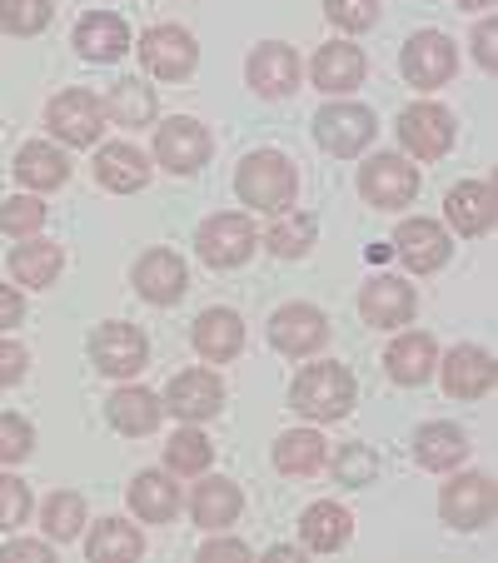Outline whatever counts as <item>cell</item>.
Here are the masks:
<instances>
[{
    "instance_id": "22",
    "label": "cell",
    "mask_w": 498,
    "mask_h": 563,
    "mask_svg": "<svg viewBox=\"0 0 498 563\" xmlns=\"http://www.w3.org/2000/svg\"><path fill=\"white\" fill-rule=\"evenodd\" d=\"M444 214H449V224H454V234H464V240L488 234V230H494V185H488V180L454 185V190H449Z\"/></svg>"
},
{
    "instance_id": "46",
    "label": "cell",
    "mask_w": 498,
    "mask_h": 563,
    "mask_svg": "<svg viewBox=\"0 0 498 563\" xmlns=\"http://www.w3.org/2000/svg\"><path fill=\"white\" fill-rule=\"evenodd\" d=\"M0 559H5V563H15V559L51 563V559H55V549H51L45 539H15V543H5V549H0Z\"/></svg>"
},
{
    "instance_id": "30",
    "label": "cell",
    "mask_w": 498,
    "mask_h": 563,
    "mask_svg": "<svg viewBox=\"0 0 498 563\" xmlns=\"http://www.w3.org/2000/svg\"><path fill=\"white\" fill-rule=\"evenodd\" d=\"M299 533H305V549L340 553L354 533V519H350V509H340V504H309L305 519H299Z\"/></svg>"
},
{
    "instance_id": "10",
    "label": "cell",
    "mask_w": 498,
    "mask_h": 563,
    "mask_svg": "<svg viewBox=\"0 0 498 563\" xmlns=\"http://www.w3.org/2000/svg\"><path fill=\"white\" fill-rule=\"evenodd\" d=\"M399 70H403V80H409V86L434 90V86H444L449 75L458 70V51H454V41H449V35L419 31V35H409V45H403Z\"/></svg>"
},
{
    "instance_id": "34",
    "label": "cell",
    "mask_w": 498,
    "mask_h": 563,
    "mask_svg": "<svg viewBox=\"0 0 498 563\" xmlns=\"http://www.w3.org/2000/svg\"><path fill=\"white\" fill-rule=\"evenodd\" d=\"M86 553L96 563H130L145 553V539H140V529L125 519H100L86 539Z\"/></svg>"
},
{
    "instance_id": "13",
    "label": "cell",
    "mask_w": 498,
    "mask_h": 563,
    "mask_svg": "<svg viewBox=\"0 0 498 563\" xmlns=\"http://www.w3.org/2000/svg\"><path fill=\"white\" fill-rule=\"evenodd\" d=\"M224 405V384L220 374L210 369H185L170 379V389H165V409H170L175 419H185V424H200V419H214Z\"/></svg>"
},
{
    "instance_id": "12",
    "label": "cell",
    "mask_w": 498,
    "mask_h": 563,
    "mask_svg": "<svg viewBox=\"0 0 498 563\" xmlns=\"http://www.w3.org/2000/svg\"><path fill=\"white\" fill-rule=\"evenodd\" d=\"M439 514L454 529H484L494 519V478L488 474H458L439 494Z\"/></svg>"
},
{
    "instance_id": "6",
    "label": "cell",
    "mask_w": 498,
    "mask_h": 563,
    "mask_svg": "<svg viewBox=\"0 0 498 563\" xmlns=\"http://www.w3.org/2000/svg\"><path fill=\"white\" fill-rule=\"evenodd\" d=\"M359 195L374 210H403L419 195V170L403 155H369L359 165Z\"/></svg>"
},
{
    "instance_id": "7",
    "label": "cell",
    "mask_w": 498,
    "mask_h": 563,
    "mask_svg": "<svg viewBox=\"0 0 498 563\" xmlns=\"http://www.w3.org/2000/svg\"><path fill=\"white\" fill-rule=\"evenodd\" d=\"M45 125L70 150L96 145L100 130H106V106H100V96H90V90H60V96H51V106H45Z\"/></svg>"
},
{
    "instance_id": "43",
    "label": "cell",
    "mask_w": 498,
    "mask_h": 563,
    "mask_svg": "<svg viewBox=\"0 0 498 563\" xmlns=\"http://www.w3.org/2000/svg\"><path fill=\"white\" fill-rule=\"evenodd\" d=\"M35 449V429L21 415H0V464H21Z\"/></svg>"
},
{
    "instance_id": "3",
    "label": "cell",
    "mask_w": 498,
    "mask_h": 563,
    "mask_svg": "<svg viewBox=\"0 0 498 563\" xmlns=\"http://www.w3.org/2000/svg\"><path fill=\"white\" fill-rule=\"evenodd\" d=\"M259 234L255 224H250V214H210V220L200 224V234H195V250H200V260L210 269H240L244 260L255 255Z\"/></svg>"
},
{
    "instance_id": "50",
    "label": "cell",
    "mask_w": 498,
    "mask_h": 563,
    "mask_svg": "<svg viewBox=\"0 0 498 563\" xmlns=\"http://www.w3.org/2000/svg\"><path fill=\"white\" fill-rule=\"evenodd\" d=\"M458 5H464V11H488L494 0H458Z\"/></svg>"
},
{
    "instance_id": "19",
    "label": "cell",
    "mask_w": 498,
    "mask_h": 563,
    "mask_svg": "<svg viewBox=\"0 0 498 563\" xmlns=\"http://www.w3.org/2000/svg\"><path fill=\"white\" fill-rule=\"evenodd\" d=\"M190 275H185V260L175 250H150V255L135 260V289L150 299V305H175L185 295Z\"/></svg>"
},
{
    "instance_id": "5",
    "label": "cell",
    "mask_w": 498,
    "mask_h": 563,
    "mask_svg": "<svg viewBox=\"0 0 498 563\" xmlns=\"http://www.w3.org/2000/svg\"><path fill=\"white\" fill-rule=\"evenodd\" d=\"M454 115H449L444 106H434V100H419V106H409L399 115V145L409 150L413 159H444L449 150H454Z\"/></svg>"
},
{
    "instance_id": "28",
    "label": "cell",
    "mask_w": 498,
    "mask_h": 563,
    "mask_svg": "<svg viewBox=\"0 0 498 563\" xmlns=\"http://www.w3.org/2000/svg\"><path fill=\"white\" fill-rule=\"evenodd\" d=\"M195 350L204 360H234L244 350V319L234 309H204L195 319Z\"/></svg>"
},
{
    "instance_id": "48",
    "label": "cell",
    "mask_w": 498,
    "mask_h": 563,
    "mask_svg": "<svg viewBox=\"0 0 498 563\" xmlns=\"http://www.w3.org/2000/svg\"><path fill=\"white\" fill-rule=\"evenodd\" d=\"M200 559L210 563V559H250V543H240V539H214V543H204L200 549Z\"/></svg>"
},
{
    "instance_id": "33",
    "label": "cell",
    "mask_w": 498,
    "mask_h": 563,
    "mask_svg": "<svg viewBox=\"0 0 498 563\" xmlns=\"http://www.w3.org/2000/svg\"><path fill=\"white\" fill-rule=\"evenodd\" d=\"M159 415H165V399L150 389L125 384L120 394H110V424H115L120 434H150V429L159 424Z\"/></svg>"
},
{
    "instance_id": "27",
    "label": "cell",
    "mask_w": 498,
    "mask_h": 563,
    "mask_svg": "<svg viewBox=\"0 0 498 563\" xmlns=\"http://www.w3.org/2000/svg\"><path fill=\"white\" fill-rule=\"evenodd\" d=\"M65 269V250L55 240H25V245L11 250V275L15 285H31V289H51L55 275Z\"/></svg>"
},
{
    "instance_id": "26",
    "label": "cell",
    "mask_w": 498,
    "mask_h": 563,
    "mask_svg": "<svg viewBox=\"0 0 498 563\" xmlns=\"http://www.w3.org/2000/svg\"><path fill=\"white\" fill-rule=\"evenodd\" d=\"M100 106H106V115L115 120V125H125V130H150V125H155V115H159L155 90H150L145 80H135V75L115 80V86H110V96L100 100Z\"/></svg>"
},
{
    "instance_id": "9",
    "label": "cell",
    "mask_w": 498,
    "mask_h": 563,
    "mask_svg": "<svg viewBox=\"0 0 498 563\" xmlns=\"http://www.w3.org/2000/svg\"><path fill=\"white\" fill-rule=\"evenodd\" d=\"M140 65H145L155 80H185V75L200 65V45H195L190 31L180 25H155L140 41Z\"/></svg>"
},
{
    "instance_id": "23",
    "label": "cell",
    "mask_w": 498,
    "mask_h": 563,
    "mask_svg": "<svg viewBox=\"0 0 498 563\" xmlns=\"http://www.w3.org/2000/svg\"><path fill=\"white\" fill-rule=\"evenodd\" d=\"M75 51L86 55V60H96V65L120 60V55L130 51V25L110 11H90L86 21L75 25Z\"/></svg>"
},
{
    "instance_id": "32",
    "label": "cell",
    "mask_w": 498,
    "mask_h": 563,
    "mask_svg": "<svg viewBox=\"0 0 498 563\" xmlns=\"http://www.w3.org/2000/svg\"><path fill=\"white\" fill-rule=\"evenodd\" d=\"M413 459L424 468H458L468 459V434L458 424H424L413 434Z\"/></svg>"
},
{
    "instance_id": "24",
    "label": "cell",
    "mask_w": 498,
    "mask_h": 563,
    "mask_svg": "<svg viewBox=\"0 0 498 563\" xmlns=\"http://www.w3.org/2000/svg\"><path fill=\"white\" fill-rule=\"evenodd\" d=\"M384 369H389L394 384H424L439 369V344L429 334H399L384 354Z\"/></svg>"
},
{
    "instance_id": "49",
    "label": "cell",
    "mask_w": 498,
    "mask_h": 563,
    "mask_svg": "<svg viewBox=\"0 0 498 563\" xmlns=\"http://www.w3.org/2000/svg\"><path fill=\"white\" fill-rule=\"evenodd\" d=\"M474 55H478V65L484 70H494V21H478V31H474Z\"/></svg>"
},
{
    "instance_id": "36",
    "label": "cell",
    "mask_w": 498,
    "mask_h": 563,
    "mask_svg": "<svg viewBox=\"0 0 498 563\" xmlns=\"http://www.w3.org/2000/svg\"><path fill=\"white\" fill-rule=\"evenodd\" d=\"M210 459H214V444L200 434V429H190V424H185L180 434L165 444V464H170V474H180V478L204 474V468H210Z\"/></svg>"
},
{
    "instance_id": "15",
    "label": "cell",
    "mask_w": 498,
    "mask_h": 563,
    "mask_svg": "<svg viewBox=\"0 0 498 563\" xmlns=\"http://www.w3.org/2000/svg\"><path fill=\"white\" fill-rule=\"evenodd\" d=\"M244 75H250L255 96H265V100H285V96H295V86H299V55L289 51V45H279V41L255 45V55H250Z\"/></svg>"
},
{
    "instance_id": "45",
    "label": "cell",
    "mask_w": 498,
    "mask_h": 563,
    "mask_svg": "<svg viewBox=\"0 0 498 563\" xmlns=\"http://www.w3.org/2000/svg\"><path fill=\"white\" fill-rule=\"evenodd\" d=\"M25 364H31V354H25L21 344H15V340H0V389L21 379Z\"/></svg>"
},
{
    "instance_id": "40",
    "label": "cell",
    "mask_w": 498,
    "mask_h": 563,
    "mask_svg": "<svg viewBox=\"0 0 498 563\" xmlns=\"http://www.w3.org/2000/svg\"><path fill=\"white\" fill-rule=\"evenodd\" d=\"M41 224H45V205L35 195H15V200L0 205V230L15 234V240H31Z\"/></svg>"
},
{
    "instance_id": "25",
    "label": "cell",
    "mask_w": 498,
    "mask_h": 563,
    "mask_svg": "<svg viewBox=\"0 0 498 563\" xmlns=\"http://www.w3.org/2000/svg\"><path fill=\"white\" fill-rule=\"evenodd\" d=\"M240 509H244L240 484H230V478H200L190 494V514L200 529H230L240 519Z\"/></svg>"
},
{
    "instance_id": "18",
    "label": "cell",
    "mask_w": 498,
    "mask_h": 563,
    "mask_svg": "<svg viewBox=\"0 0 498 563\" xmlns=\"http://www.w3.org/2000/svg\"><path fill=\"white\" fill-rule=\"evenodd\" d=\"M444 389L454 399H484L494 389V354L478 350V344H458V350L444 354Z\"/></svg>"
},
{
    "instance_id": "44",
    "label": "cell",
    "mask_w": 498,
    "mask_h": 563,
    "mask_svg": "<svg viewBox=\"0 0 498 563\" xmlns=\"http://www.w3.org/2000/svg\"><path fill=\"white\" fill-rule=\"evenodd\" d=\"M374 454L364 444H344L340 454H334V474H340V484H374Z\"/></svg>"
},
{
    "instance_id": "17",
    "label": "cell",
    "mask_w": 498,
    "mask_h": 563,
    "mask_svg": "<svg viewBox=\"0 0 498 563\" xmlns=\"http://www.w3.org/2000/svg\"><path fill=\"white\" fill-rule=\"evenodd\" d=\"M359 314H364V324H374V330H399V324L413 319V289L394 275L369 279V285L359 289Z\"/></svg>"
},
{
    "instance_id": "4",
    "label": "cell",
    "mask_w": 498,
    "mask_h": 563,
    "mask_svg": "<svg viewBox=\"0 0 498 563\" xmlns=\"http://www.w3.org/2000/svg\"><path fill=\"white\" fill-rule=\"evenodd\" d=\"M374 135H379V120H374L369 106H350V100H340V106H324L314 115V140L334 159L359 155V150L369 145Z\"/></svg>"
},
{
    "instance_id": "35",
    "label": "cell",
    "mask_w": 498,
    "mask_h": 563,
    "mask_svg": "<svg viewBox=\"0 0 498 563\" xmlns=\"http://www.w3.org/2000/svg\"><path fill=\"white\" fill-rule=\"evenodd\" d=\"M319 464H324V439H319L314 429H289V434H279V444H275L279 474L305 478V474H314Z\"/></svg>"
},
{
    "instance_id": "2",
    "label": "cell",
    "mask_w": 498,
    "mask_h": 563,
    "mask_svg": "<svg viewBox=\"0 0 498 563\" xmlns=\"http://www.w3.org/2000/svg\"><path fill=\"white\" fill-rule=\"evenodd\" d=\"M354 374L344 369V364L324 360V364H309V369L295 374V384H289V405L299 409L305 419H319V424H334V419H344L354 409Z\"/></svg>"
},
{
    "instance_id": "31",
    "label": "cell",
    "mask_w": 498,
    "mask_h": 563,
    "mask_svg": "<svg viewBox=\"0 0 498 563\" xmlns=\"http://www.w3.org/2000/svg\"><path fill=\"white\" fill-rule=\"evenodd\" d=\"M15 180L25 185V190H55V185L70 180V159L60 155L55 145H41V140H31V145L15 155Z\"/></svg>"
},
{
    "instance_id": "47",
    "label": "cell",
    "mask_w": 498,
    "mask_h": 563,
    "mask_svg": "<svg viewBox=\"0 0 498 563\" xmlns=\"http://www.w3.org/2000/svg\"><path fill=\"white\" fill-rule=\"evenodd\" d=\"M25 319V299L15 285H0V330H15Z\"/></svg>"
},
{
    "instance_id": "20",
    "label": "cell",
    "mask_w": 498,
    "mask_h": 563,
    "mask_svg": "<svg viewBox=\"0 0 498 563\" xmlns=\"http://www.w3.org/2000/svg\"><path fill=\"white\" fill-rule=\"evenodd\" d=\"M364 51L350 41H329L319 45L314 65H309V75H314V90H329V96H344V90H354L364 80Z\"/></svg>"
},
{
    "instance_id": "37",
    "label": "cell",
    "mask_w": 498,
    "mask_h": 563,
    "mask_svg": "<svg viewBox=\"0 0 498 563\" xmlns=\"http://www.w3.org/2000/svg\"><path fill=\"white\" fill-rule=\"evenodd\" d=\"M80 529H86V499L70 489L51 494L45 499V533H51V543H70Z\"/></svg>"
},
{
    "instance_id": "16",
    "label": "cell",
    "mask_w": 498,
    "mask_h": 563,
    "mask_svg": "<svg viewBox=\"0 0 498 563\" xmlns=\"http://www.w3.org/2000/svg\"><path fill=\"white\" fill-rule=\"evenodd\" d=\"M324 340H329V324H324V314L309 305H285V309H275V319H269V344H275L279 354H289V360L319 350Z\"/></svg>"
},
{
    "instance_id": "1",
    "label": "cell",
    "mask_w": 498,
    "mask_h": 563,
    "mask_svg": "<svg viewBox=\"0 0 498 563\" xmlns=\"http://www.w3.org/2000/svg\"><path fill=\"white\" fill-rule=\"evenodd\" d=\"M234 195H240L250 210L259 214H285L299 195V175L279 150H255V155L240 159V175H234Z\"/></svg>"
},
{
    "instance_id": "41",
    "label": "cell",
    "mask_w": 498,
    "mask_h": 563,
    "mask_svg": "<svg viewBox=\"0 0 498 563\" xmlns=\"http://www.w3.org/2000/svg\"><path fill=\"white\" fill-rule=\"evenodd\" d=\"M324 15L340 25L344 35H359L379 21V0H324Z\"/></svg>"
},
{
    "instance_id": "29",
    "label": "cell",
    "mask_w": 498,
    "mask_h": 563,
    "mask_svg": "<svg viewBox=\"0 0 498 563\" xmlns=\"http://www.w3.org/2000/svg\"><path fill=\"white\" fill-rule=\"evenodd\" d=\"M130 509H135V519L145 523H170L175 514H180V484H170V474H135V484H130Z\"/></svg>"
},
{
    "instance_id": "42",
    "label": "cell",
    "mask_w": 498,
    "mask_h": 563,
    "mask_svg": "<svg viewBox=\"0 0 498 563\" xmlns=\"http://www.w3.org/2000/svg\"><path fill=\"white\" fill-rule=\"evenodd\" d=\"M31 519V489L15 474H0V533L21 529Z\"/></svg>"
},
{
    "instance_id": "38",
    "label": "cell",
    "mask_w": 498,
    "mask_h": 563,
    "mask_svg": "<svg viewBox=\"0 0 498 563\" xmlns=\"http://www.w3.org/2000/svg\"><path fill=\"white\" fill-rule=\"evenodd\" d=\"M314 234H319V224L309 220V214H289L285 210V220L269 224V250H275L279 260H299V255H309Z\"/></svg>"
},
{
    "instance_id": "21",
    "label": "cell",
    "mask_w": 498,
    "mask_h": 563,
    "mask_svg": "<svg viewBox=\"0 0 498 563\" xmlns=\"http://www.w3.org/2000/svg\"><path fill=\"white\" fill-rule=\"evenodd\" d=\"M96 180L106 185L110 195H135L150 185V155H140L135 145L115 140V145H100L96 155Z\"/></svg>"
},
{
    "instance_id": "14",
    "label": "cell",
    "mask_w": 498,
    "mask_h": 563,
    "mask_svg": "<svg viewBox=\"0 0 498 563\" xmlns=\"http://www.w3.org/2000/svg\"><path fill=\"white\" fill-rule=\"evenodd\" d=\"M449 250L454 245H449V230L439 220H403L399 230H394V255H399L413 275H434V269H444Z\"/></svg>"
},
{
    "instance_id": "8",
    "label": "cell",
    "mask_w": 498,
    "mask_h": 563,
    "mask_svg": "<svg viewBox=\"0 0 498 563\" xmlns=\"http://www.w3.org/2000/svg\"><path fill=\"white\" fill-rule=\"evenodd\" d=\"M90 360H96V369L110 374V379H130V374L145 369L150 340L135 324H125V319H110V324H100V330L90 334Z\"/></svg>"
},
{
    "instance_id": "11",
    "label": "cell",
    "mask_w": 498,
    "mask_h": 563,
    "mask_svg": "<svg viewBox=\"0 0 498 563\" xmlns=\"http://www.w3.org/2000/svg\"><path fill=\"white\" fill-rule=\"evenodd\" d=\"M155 159L170 175H195L210 159V130L190 115H175L155 130Z\"/></svg>"
},
{
    "instance_id": "39",
    "label": "cell",
    "mask_w": 498,
    "mask_h": 563,
    "mask_svg": "<svg viewBox=\"0 0 498 563\" xmlns=\"http://www.w3.org/2000/svg\"><path fill=\"white\" fill-rule=\"evenodd\" d=\"M55 15V0H0V25L11 35H41Z\"/></svg>"
}]
</instances>
